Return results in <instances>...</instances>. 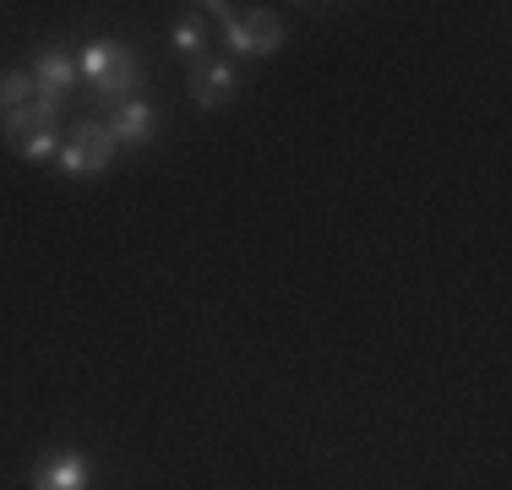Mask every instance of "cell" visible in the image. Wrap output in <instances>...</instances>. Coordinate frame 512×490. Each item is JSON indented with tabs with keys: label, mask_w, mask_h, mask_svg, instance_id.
I'll use <instances>...</instances> for the list:
<instances>
[{
	"label": "cell",
	"mask_w": 512,
	"mask_h": 490,
	"mask_svg": "<svg viewBox=\"0 0 512 490\" xmlns=\"http://www.w3.org/2000/svg\"><path fill=\"white\" fill-rule=\"evenodd\" d=\"M169 49H175L186 66H202V60H207V22L202 17L175 22V28H169Z\"/></svg>",
	"instance_id": "cell-9"
},
{
	"label": "cell",
	"mask_w": 512,
	"mask_h": 490,
	"mask_svg": "<svg viewBox=\"0 0 512 490\" xmlns=\"http://www.w3.org/2000/svg\"><path fill=\"white\" fill-rule=\"evenodd\" d=\"M0 131H6V142L17 147V158H28V164H44V158L60 153V115H50V109H39V104L6 115Z\"/></svg>",
	"instance_id": "cell-5"
},
{
	"label": "cell",
	"mask_w": 512,
	"mask_h": 490,
	"mask_svg": "<svg viewBox=\"0 0 512 490\" xmlns=\"http://www.w3.org/2000/svg\"><path fill=\"white\" fill-rule=\"evenodd\" d=\"M197 11H207V17L218 22L224 49L240 60H267V55L284 49V22L267 6H224V0H218V6H197Z\"/></svg>",
	"instance_id": "cell-2"
},
{
	"label": "cell",
	"mask_w": 512,
	"mask_h": 490,
	"mask_svg": "<svg viewBox=\"0 0 512 490\" xmlns=\"http://www.w3.org/2000/svg\"><path fill=\"white\" fill-rule=\"evenodd\" d=\"M33 104V71H0V120L17 115V109Z\"/></svg>",
	"instance_id": "cell-10"
},
{
	"label": "cell",
	"mask_w": 512,
	"mask_h": 490,
	"mask_svg": "<svg viewBox=\"0 0 512 490\" xmlns=\"http://www.w3.org/2000/svg\"><path fill=\"white\" fill-rule=\"evenodd\" d=\"M28 71H33V104L60 115L71 104V93H77V55L66 44H44Z\"/></svg>",
	"instance_id": "cell-4"
},
{
	"label": "cell",
	"mask_w": 512,
	"mask_h": 490,
	"mask_svg": "<svg viewBox=\"0 0 512 490\" xmlns=\"http://www.w3.org/2000/svg\"><path fill=\"white\" fill-rule=\"evenodd\" d=\"M109 158H115V137H109L104 120H77V126H71L66 137H60L55 164L66 169L71 180H82V175H104Z\"/></svg>",
	"instance_id": "cell-3"
},
{
	"label": "cell",
	"mask_w": 512,
	"mask_h": 490,
	"mask_svg": "<svg viewBox=\"0 0 512 490\" xmlns=\"http://www.w3.org/2000/svg\"><path fill=\"white\" fill-rule=\"evenodd\" d=\"M77 77H88V88L104 104H126L142 88V60H137V49L120 39H88L77 49Z\"/></svg>",
	"instance_id": "cell-1"
},
{
	"label": "cell",
	"mask_w": 512,
	"mask_h": 490,
	"mask_svg": "<svg viewBox=\"0 0 512 490\" xmlns=\"http://www.w3.org/2000/svg\"><path fill=\"white\" fill-rule=\"evenodd\" d=\"M235 88H240L235 60H202V66H191V98L202 109H224L235 98Z\"/></svg>",
	"instance_id": "cell-8"
},
{
	"label": "cell",
	"mask_w": 512,
	"mask_h": 490,
	"mask_svg": "<svg viewBox=\"0 0 512 490\" xmlns=\"http://www.w3.org/2000/svg\"><path fill=\"white\" fill-rule=\"evenodd\" d=\"M93 458L77 447H55L33 463V490H93Z\"/></svg>",
	"instance_id": "cell-6"
},
{
	"label": "cell",
	"mask_w": 512,
	"mask_h": 490,
	"mask_svg": "<svg viewBox=\"0 0 512 490\" xmlns=\"http://www.w3.org/2000/svg\"><path fill=\"white\" fill-rule=\"evenodd\" d=\"M109 137H115V147H148L153 131H158V109L148 104V98H126V104H109Z\"/></svg>",
	"instance_id": "cell-7"
}]
</instances>
